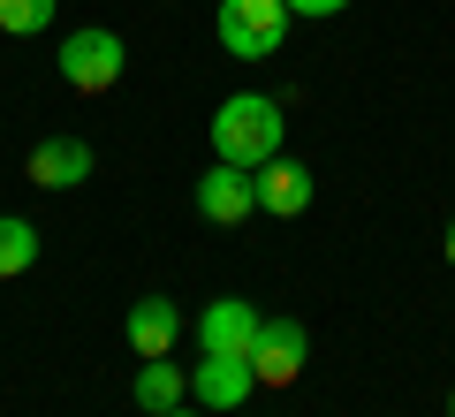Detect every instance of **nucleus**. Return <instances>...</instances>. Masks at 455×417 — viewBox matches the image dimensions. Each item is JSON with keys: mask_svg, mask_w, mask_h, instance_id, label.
Returning a JSON list of instances; mask_svg holds the SVG:
<instances>
[{"mask_svg": "<svg viewBox=\"0 0 455 417\" xmlns=\"http://www.w3.org/2000/svg\"><path fill=\"white\" fill-rule=\"evenodd\" d=\"M160 417H212V410H160Z\"/></svg>", "mask_w": 455, "mask_h": 417, "instance_id": "2eb2a0df", "label": "nucleus"}, {"mask_svg": "<svg viewBox=\"0 0 455 417\" xmlns=\"http://www.w3.org/2000/svg\"><path fill=\"white\" fill-rule=\"evenodd\" d=\"M251 213H259V175H251V167L212 160L205 175H197V221L235 228V221H251Z\"/></svg>", "mask_w": 455, "mask_h": 417, "instance_id": "20e7f679", "label": "nucleus"}, {"mask_svg": "<svg viewBox=\"0 0 455 417\" xmlns=\"http://www.w3.org/2000/svg\"><path fill=\"white\" fill-rule=\"evenodd\" d=\"M137 410L145 417H160V410H182V395H190V380H182V365L175 357H145V365H137Z\"/></svg>", "mask_w": 455, "mask_h": 417, "instance_id": "9b49d317", "label": "nucleus"}, {"mask_svg": "<svg viewBox=\"0 0 455 417\" xmlns=\"http://www.w3.org/2000/svg\"><path fill=\"white\" fill-rule=\"evenodd\" d=\"M212 31H220V46L235 61H274L281 38H289V0H220Z\"/></svg>", "mask_w": 455, "mask_h": 417, "instance_id": "f03ea898", "label": "nucleus"}, {"mask_svg": "<svg viewBox=\"0 0 455 417\" xmlns=\"http://www.w3.org/2000/svg\"><path fill=\"white\" fill-rule=\"evenodd\" d=\"M31 182L38 190H76V182H92V145L84 137H46L31 152Z\"/></svg>", "mask_w": 455, "mask_h": 417, "instance_id": "9d476101", "label": "nucleus"}, {"mask_svg": "<svg viewBox=\"0 0 455 417\" xmlns=\"http://www.w3.org/2000/svg\"><path fill=\"white\" fill-rule=\"evenodd\" d=\"M349 0H289V16H341Z\"/></svg>", "mask_w": 455, "mask_h": 417, "instance_id": "4468645a", "label": "nucleus"}, {"mask_svg": "<svg viewBox=\"0 0 455 417\" xmlns=\"http://www.w3.org/2000/svg\"><path fill=\"white\" fill-rule=\"evenodd\" d=\"M448 417H455V395H448Z\"/></svg>", "mask_w": 455, "mask_h": 417, "instance_id": "f3484780", "label": "nucleus"}, {"mask_svg": "<svg viewBox=\"0 0 455 417\" xmlns=\"http://www.w3.org/2000/svg\"><path fill=\"white\" fill-rule=\"evenodd\" d=\"M259 304H243V296H212L205 311H197V349L205 357H251V341H259Z\"/></svg>", "mask_w": 455, "mask_h": 417, "instance_id": "39448f33", "label": "nucleus"}, {"mask_svg": "<svg viewBox=\"0 0 455 417\" xmlns=\"http://www.w3.org/2000/svg\"><path fill=\"white\" fill-rule=\"evenodd\" d=\"M53 8H61V0H0V31L8 38H38L53 23Z\"/></svg>", "mask_w": 455, "mask_h": 417, "instance_id": "ddd939ff", "label": "nucleus"}, {"mask_svg": "<svg viewBox=\"0 0 455 417\" xmlns=\"http://www.w3.org/2000/svg\"><path fill=\"white\" fill-rule=\"evenodd\" d=\"M281 99H266V92H235V99H220V114H212V152H220L228 167H266L281 152Z\"/></svg>", "mask_w": 455, "mask_h": 417, "instance_id": "f257e3e1", "label": "nucleus"}, {"mask_svg": "<svg viewBox=\"0 0 455 417\" xmlns=\"http://www.w3.org/2000/svg\"><path fill=\"white\" fill-rule=\"evenodd\" d=\"M448 266H455V221H448Z\"/></svg>", "mask_w": 455, "mask_h": 417, "instance_id": "dca6fc26", "label": "nucleus"}, {"mask_svg": "<svg viewBox=\"0 0 455 417\" xmlns=\"http://www.w3.org/2000/svg\"><path fill=\"white\" fill-rule=\"evenodd\" d=\"M251 387H259L251 357H205V365L190 372V395H197V410H235V402H251Z\"/></svg>", "mask_w": 455, "mask_h": 417, "instance_id": "0eeeda50", "label": "nucleus"}, {"mask_svg": "<svg viewBox=\"0 0 455 417\" xmlns=\"http://www.w3.org/2000/svg\"><path fill=\"white\" fill-rule=\"evenodd\" d=\"M122 334H130L137 357H175V341H182V311L167 304V296H137Z\"/></svg>", "mask_w": 455, "mask_h": 417, "instance_id": "6e6552de", "label": "nucleus"}, {"mask_svg": "<svg viewBox=\"0 0 455 417\" xmlns=\"http://www.w3.org/2000/svg\"><path fill=\"white\" fill-rule=\"evenodd\" d=\"M31 266H38V228L23 213H0V281H16Z\"/></svg>", "mask_w": 455, "mask_h": 417, "instance_id": "f8f14e48", "label": "nucleus"}, {"mask_svg": "<svg viewBox=\"0 0 455 417\" xmlns=\"http://www.w3.org/2000/svg\"><path fill=\"white\" fill-rule=\"evenodd\" d=\"M311 205V167L304 160H266L259 167V213H274V221H296V213Z\"/></svg>", "mask_w": 455, "mask_h": 417, "instance_id": "1a4fd4ad", "label": "nucleus"}, {"mask_svg": "<svg viewBox=\"0 0 455 417\" xmlns=\"http://www.w3.org/2000/svg\"><path fill=\"white\" fill-rule=\"evenodd\" d=\"M122 68H130V53H122V38H114V31H99V23L61 38V84H68V92H92L99 99V92L122 84Z\"/></svg>", "mask_w": 455, "mask_h": 417, "instance_id": "7ed1b4c3", "label": "nucleus"}, {"mask_svg": "<svg viewBox=\"0 0 455 417\" xmlns=\"http://www.w3.org/2000/svg\"><path fill=\"white\" fill-rule=\"evenodd\" d=\"M304 357H311V334L296 319H266L259 341H251V372H259V387H289L296 372H304Z\"/></svg>", "mask_w": 455, "mask_h": 417, "instance_id": "423d86ee", "label": "nucleus"}]
</instances>
